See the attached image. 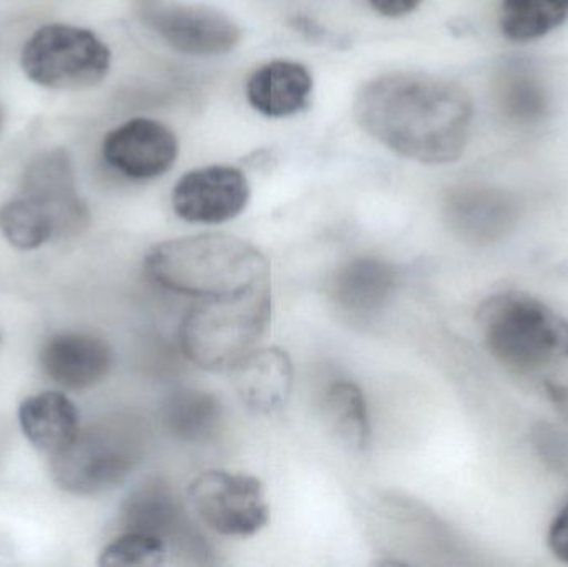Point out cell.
<instances>
[{
    "label": "cell",
    "mask_w": 568,
    "mask_h": 567,
    "mask_svg": "<svg viewBox=\"0 0 568 567\" xmlns=\"http://www.w3.org/2000/svg\"><path fill=\"white\" fill-rule=\"evenodd\" d=\"M145 453L136 419L115 418L80 429L69 448L52 456V476L63 492L93 496L122 485Z\"/></svg>",
    "instance_id": "cell-5"
},
{
    "label": "cell",
    "mask_w": 568,
    "mask_h": 567,
    "mask_svg": "<svg viewBox=\"0 0 568 567\" xmlns=\"http://www.w3.org/2000/svg\"><path fill=\"white\" fill-rule=\"evenodd\" d=\"M23 436L50 458L72 445L80 433V413L69 396L43 392L30 396L19 408Z\"/></svg>",
    "instance_id": "cell-17"
},
{
    "label": "cell",
    "mask_w": 568,
    "mask_h": 567,
    "mask_svg": "<svg viewBox=\"0 0 568 567\" xmlns=\"http://www.w3.org/2000/svg\"><path fill=\"white\" fill-rule=\"evenodd\" d=\"M487 350L568 422V322L529 293L507 290L477 312Z\"/></svg>",
    "instance_id": "cell-2"
},
{
    "label": "cell",
    "mask_w": 568,
    "mask_h": 567,
    "mask_svg": "<svg viewBox=\"0 0 568 567\" xmlns=\"http://www.w3.org/2000/svg\"><path fill=\"white\" fill-rule=\"evenodd\" d=\"M120 522L123 531L155 536L183 555L199 556L203 561L210 555L209 546L193 529L172 483L162 476L146 479L130 493L123 503Z\"/></svg>",
    "instance_id": "cell-9"
},
{
    "label": "cell",
    "mask_w": 568,
    "mask_h": 567,
    "mask_svg": "<svg viewBox=\"0 0 568 567\" xmlns=\"http://www.w3.org/2000/svg\"><path fill=\"white\" fill-rule=\"evenodd\" d=\"M189 502L210 529L230 538H250L270 522L265 486L246 473H200L190 483Z\"/></svg>",
    "instance_id": "cell-7"
},
{
    "label": "cell",
    "mask_w": 568,
    "mask_h": 567,
    "mask_svg": "<svg viewBox=\"0 0 568 567\" xmlns=\"http://www.w3.org/2000/svg\"><path fill=\"white\" fill-rule=\"evenodd\" d=\"M40 366L62 388L89 389L112 372L113 352L105 340L90 333H57L40 350Z\"/></svg>",
    "instance_id": "cell-13"
},
{
    "label": "cell",
    "mask_w": 568,
    "mask_h": 567,
    "mask_svg": "<svg viewBox=\"0 0 568 567\" xmlns=\"http://www.w3.org/2000/svg\"><path fill=\"white\" fill-rule=\"evenodd\" d=\"M293 362L278 346L255 348L232 369L233 388L258 415L282 412L293 389Z\"/></svg>",
    "instance_id": "cell-14"
},
{
    "label": "cell",
    "mask_w": 568,
    "mask_h": 567,
    "mask_svg": "<svg viewBox=\"0 0 568 567\" xmlns=\"http://www.w3.org/2000/svg\"><path fill=\"white\" fill-rule=\"evenodd\" d=\"M568 0H503L500 30L514 42H530L562 26Z\"/></svg>",
    "instance_id": "cell-22"
},
{
    "label": "cell",
    "mask_w": 568,
    "mask_h": 567,
    "mask_svg": "<svg viewBox=\"0 0 568 567\" xmlns=\"http://www.w3.org/2000/svg\"><path fill=\"white\" fill-rule=\"evenodd\" d=\"M102 153L126 179H159L175 165L179 140L165 123L139 117L106 133Z\"/></svg>",
    "instance_id": "cell-11"
},
{
    "label": "cell",
    "mask_w": 568,
    "mask_h": 567,
    "mask_svg": "<svg viewBox=\"0 0 568 567\" xmlns=\"http://www.w3.org/2000/svg\"><path fill=\"white\" fill-rule=\"evenodd\" d=\"M145 272L163 288L196 300L232 295L270 282L266 256L246 240L225 233L156 243L146 253Z\"/></svg>",
    "instance_id": "cell-3"
},
{
    "label": "cell",
    "mask_w": 568,
    "mask_h": 567,
    "mask_svg": "<svg viewBox=\"0 0 568 567\" xmlns=\"http://www.w3.org/2000/svg\"><path fill=\"white\" fill-rule=\"evenodd\" d=\"M447 216L466 236H493L506 230L514 216L513 200L504 192L483 186H463L447 199Z\"/></svg>",
    "instance_id": "cell-18"
},
{
    "label": "cell",
    "mask_w": 568,
    "mask_h": 567,
    "mask_svg": "<svg viewBox=\"0 0 568 567\" xmlns=\"http://www.w3.org/2000/svg\"><path fill=\"white\" fill-rule=\"evenodd\" d=\"M323 415L329 432L344 448L364 452L371 442L369 413L366 396L353 382H337L327 388Z\"/></svg>",
    "instance_id": "cell-21"
},
{
    "label": "cell",
    "mask_w": 568,
    "mask_h": 567,
    "mask_svg": "<svg viewBox=\"0 0 568 567\" xmlns=\"http://www.w3.org/2000/svg\"><path fill=\"white\" fill-rule=\"evenodd\" d=\"M170 546L155 536L123 531L103 548L99 565L103 567H155L169 561Z\"/></svg>",
    "instance_id": "cell-24"
},
{
    "label": "cell",
    "mask_w": 568,
    "mask_h": 567,
    "mask_svg": "<svg viewBox=\"0 0 568 567\" xmlns=\"http://www.w3.org/2000/svg\"><path fill=\"white\" fill-rule=\"evenodd\" d=\"M273 315L270 282L232 295L199 298L179 340L190 362L206 372H232L265 335Z\"/></svg>",
    "instance_id": "cell-4"
},
{
    "label": "cell",
    "mask_w": 568,
    "mask_h": 567,
    "mask_svg": "<svg viewBox=\"0 0 568 567\" xmlns=\"http://www.w3.org/2000/svg\"><path fill=\"white\" fill-rule=\"evenodd\" d=\"M377 13L384 17H404L414 12L423 0H367Z\"/></svg>",
    "instance_id": "cell-26"
},
{
    "label": "cell",
    "mask_w": 568,
    "mask_h": 567,
    "mask_svg": "<svg viewBox=\"0 0 568 567\" xmlns=\"http://www.w3.org/2000/svg\"><path fill=\"white\" fill-rule=\"evenodd\" d=\"M163 419L175 438L202 443L213 438L223 419L219 396L196 388L175 389L163 405Z\"/></svg>",
    "instance_id": "cell-20"
},
{
    "label": "cell",
    "mask_w": 568,
    "mask_h": 567,
    "mask_svg": "<svg viewBox=\"0 0 568 567\" xmlns=\"http://www.w3.org/2000/svg\"><path fill=\"white\" fill-rule=\"evenodd\" d=\"M357 123L404 159L443 165L460 159L474 107L459 83L416 72L384 73L354 99Z\"/></svg>",
    "instance_id": "cell-1"
},
{
    "label": "cell",
    "mask_w": 568,
    "mask_h": 567,
    "mask_svg": "<svg viewBox=\"0 0 568 567\" xmlns=\"http://www.w3.org/2000/svg\"><path fill=\"white\" fill-rule=\"evenodd\" d=\"M0 126H2V113H0Z\"/></svg>",
    "instance_id": "cell-27"
},
{
    "label": "cell",
    "mask_w": 568,
    "mask_h": 567,
    "mask_svg": "<svg viewBox=\"0 0 568 567\" xmlns=\"http://www.w3.org/2000/svg\"><path fill=\"white\" fill-rule=\"evenodd\" d=\"M313 77L306 67L291 60H273L253 72L246 97L256 112L283 119L310 105Z\"/></svg>",
    "instance_id": "cell-16"
},
{
    "label": "cell",
    "mask_w": 568,
    "mask_h": 567,
    "mask_svg": "<svg viewBox=\"0 0 568 567\" xmlns=\"http://www.w3.org/2000/svg\"><path fill=\"white\" fill-rule=\"evenodd\" d=\"M112 53L92 30L65 23L40 27L22 50L23 73L57 90L89 89L110 72Z\"/></svg>",
    "instance_id": "cell-6"
},
{
    "label": "cell",
    "mask_w": 568,
    "mask_h": 567,
    "mask_svg": "<svg viewBox=\"0 0 568 567\" xmlns=\"http://www.w3.org/2000/svg\"><path fill=\"white\" fill-rule=\"evenodd\" d=\"M250 195L248 179L242 170L229 165L203 166L185 173L176 182L172 205L185 222L219 225L242 215Z\"/></svg>",
    "instance_id": "cell-10"
},
{
    "label": "cell",
    "mask_w": 568,
    "mask_h": 567,
    "mask_svg": "<svg viewBox=\"0 0 568 567\" xmlns=\"http://www.w3.org/2000/svg\"><path fill=\"white\" fill-rule=\"evenodd\" d=\"M547 545L552 555L568 566V503L550 525Z\"/></svg>",
    "instance_id": "cell-25"
},
{
    "label": "cell",
    "mask_w": 568,
    "mask_h": 567,
    "mask_svg": "<svg viewBox=\"0 0 568 567\" xmlns=\"http://www.w3.org/2000/svg\"><path fill=\"white\" fill-rule=\"evenodd\" d=\"M496 99L503 115L517 125H532L546 119L549 95L532 67L513 62L497 75Z\"/></svg>",
    "instance_id": "cell-19"
},
{
    "label": "cell",
    "mask_w": 568,
    "mask_h": 567,
    "mask_svg": "<svg viewBox=\"0 0 568 567\" xmlns=\"http://www.w3.org/2000/svg\"><path fill=\"white\" fill-rule=\"evenodd\" d=\"M20 195L52 216L55 236L75 235L89 223V210L77 192L72 160L65 150H50L33 159L23 172Z\"/></svg>",
    "instance_id": "cell-12"
},
{
    "label": "cell",
    "mask_w": 568,
    "mask_h": 567,
    "mask_svg": "<svg viewBox=\"0 0 568 567\" xmlns=\"http://www.w3.org/2000/svg\"><path fill=\"white\" fill-rule=\"evenodd\" d=\"M396 266L377 256H354L336 270L333 300L354 315H371L389 303L397 288Z\"/></svg>",
    "instance_id": "cell-15"
},
{
    "label": "cell",
    "mask_w": 568,
    "mask_h": 567,
    "mask_svg": "<svg viewBox=\"0 0 568 567\" xmlns=\"http://www.w3.org/2000/svg\"><path fill=\"white\" fill-rule=\"evenodd\" d=\"M0 232L13 249L32 252L55 236V225L39 203L20 195L0 209Z\"/></svg>",
    "instance_id": "cell-23"
},
{
    "label": "cell",
    "mask_w": 568,
    "mask_h": 567,
    "mask_svg": "<svg viewBox=\"0 0 568 567\" xmlns=\"http://www.w3.org/2000/svg\"><path fill=\"white\" fill-rule=\"evenodd\" d=\"M143 19L166 45L185 55H223L242 40L235 20L213 7L149 0Z\"/></svg>",
    "instance_id": "cell-8"
}]
</instances>
